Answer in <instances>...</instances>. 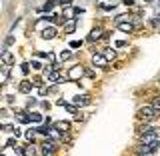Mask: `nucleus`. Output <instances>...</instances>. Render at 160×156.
I'll return each mask as SVG.
<instances>
[{
    "label": "nucleus",
    "mask_w": 160,
    "mask_h": 156,
    "mask_svg": "<svg viewBox=\"0 0 160 156\" xmlns=\"http://www.w3.org/2000/svg\"><path fill=\"white\" fill-rule=\"evenodd\" d=\"M90 102H92V100H90L88 94H78V96H74V104H76V106H88Z\"/></svg>",
    "instance_id": "obj_5"
},
{
    "label": "nucleus",
    "mask_w": 160,
    "mask_h": 156,
    "mask_svg": "<svg viewBox=\"0 0 160 156\" xmlns=\"http://www.w3.org/2000/svg\"><path fill=\"white\" fill-rule=\"evenodd\" d=\"M84 76V68L82 66H74V68H70V72H68V80H78V78H82Z\"/></svg>",
    "instance_id": "obj_4"
},
{
    "label": "nucleus",
    "mask_w": 160,
    "mask_h": 156,
    "mask_svg": "<svg viewBox=\"0 0 160 156\" xmlns=\"http://www.w3.org/2000/svg\"><path fill=\"white\" fill-rule=\"evenodd\" d=\"M54 128L58 130V132H70V122H66V120H58L56 124H54Z\"/></svg>",
    "instance_id": "obj_8"
},
{
    "label": "nucleus",
    "mask_w": 160,
    "mask_h": 156,
    "mask_svg": "<svg viewBox=\"0 0 160 156\" xmlns=\"http://www.w3.org/2000/svg\"><path fill=\"white\" fill-rule=\"evenodd\" d=\"M0 58H2V62H4V64H12V62H14V56H12V52H8V50H4V52H2V56H0Z\"/></svg>",
    "instance_id": "obj_15"
},
{
    "label": "nucleus",
    "mask_w": 160,
    "mask_h": 156,
    "mask_svg": "<svg viewBox=\"0 0 160 156\" xmlns=\"http://www.w3.org/2000/svg\"><path fill=\"white\" fill-rule=\"evenodd\" d=\"M66 110H68L70 114H76L78 112V110H76V104H66Z\"/></svg>",
    "instance_id": "obj_24"
},
{
    "label": "nucleus",
    "mask_w": 160,
    "mask_h": 156,
    "mask_svg": "<svg viewBox=\"0 0 160 156\" xmlns=\"http://www.w3.org/2000/svg\"><path fill=\"white\" fill-rule=\"evenodd\" d=\"M24 136H26L28 142H34V138H36V130H26V134H24Z\"/></svg>",
    "instance_id": "obj_20"
},
{
    "label": "nucleus",
    "mask_w": 160,
    "mask_h": 156,
    "mask_svg": "<svg viewBox=\"0 0 160 156\" xmlns=\"http://www.w3.org/2000/svg\"><path fill=\"white\" fill-rule=\"evenodd\" d=\"M122 46H126V42H124V40H118V42H116V48H122Z\"/></svg>",
    "instance_id": "obj_32"
},
{
    "label": "nucleus",
    "mask_w": 160,
    "mask_h": 156,
    "mask_svg": "<svg viewBox=\"0 0 160 156\" xmlns=\"http://www.w3.org/2000/svg\"><path fill=\"white\" fill-rule=\"evenodd\" d=\"M30 82H32V86H44V84H42V78H32V80H30Z\"/></svg>",
    "instance_id": "obj_23"
},
{
    "label": "nucleus",
    "mask_w": 160,
    "mask_h": 156,
    "mask_svg": "<svg viewBox=\"0 0 160 156\" xmlns=\"http://www.w3.org/2000/svg\"><path fill=\"white\" fill-rule=\"evenodd\" d=\"M14 116H16V120H18V122H22V124H28V122H30L28 112H22V110H20V112H16Z\"/></svg>",
    "instance_id": "obj_13"
},
{
    "label": "nucleus",
    "mask_w": 160,
    "mask_h": 156,
    "mask_svg": "<svg viewBox=\"0 0 160 156\" xmlns=\"http://www.w3.org/2000/svg\"><path fill=\"white\" fill-rule=\"evenodd\" d=\"M158 84H160V78H158Z\"/></svg>",
    "instance_id": "obj_37"
},
{
    "label": "nucleus",
    "mask_w": 160,
    "mask_h": 156,
    "mask_svg": "<svg viewBox=\"0 0 160 156\" xmlns=\"http://www.w3.org/2000/svg\"><path fill=\"white\" fill-rule=\"evenodd\" d=\"M18 90L22 94H28L30 90H32V82H30V80H22V82H20V86H18Z\"/></svg>",
    "instance_id": "obj_11"
},
{
    "label": "nucleus",
    "mask_w": 160,
    "mask_h": 156,
    "mask_svg": "<svg viewBox=\"0 0 160 156\" xmlns=\"http://www.w3.org/2000/svg\"><path fill=\"white\" fill-rule=\"evenodd\" d=\"M138 118L144 120V122H154V120L158 118V112L152 106H142L138 110Z\"/></svg>",
    "instance_id": "obj_1"
},
{
    "label": "nucleus",
    "mask_w": 160,
    "mask_h": 156,
    "mask_svg": "<svg viewBox=\"0 0 160 156\" xmlns=\"http://www.w3.org/2000/svg\"><path fill=\"white\" fill-rule=\"evenodd\" d=\"M104 58H106V60H114V58H116V50H112V48H104Z\"/></svg>",
    "instance_id": "obj_17"
},
{
    "label": "nucleus",
    "mask_w": 160,
    "mask_h": 156,
    "mask_svg": "<svg viewBox=\"0 0 160 156\" xmlns=\"http://www.w3.org/2000/svg\"><path fill=\"white\" fill-rule=\"evenodd\" d=\"M156 146H158V142H152V144L142 142L140 146H136V154H152V152H156Z\"/></svg>",
    "instance_id": "obj_2"
},
{
    "label": "nucleus",
    "mask_w": 160,
    "mask_h": 156,
    "mask_svg": "<svg viewBox=\"0 0 160 156\" xmlns=\"http://www.w3.org/2000/svg\"><path fill=\"white\" fill-rule=\"evenodd\" d=\"M46 76H48V82H58V80L62 78V72H60L58 68H52V70L46 74Z\"/></svg>",
    "instance_id": "obj_7"
},
{
    "label": "nucleus",
    "mask_w": 160,
    "mask_h": 156,
    "mask_svg": "<svg viewBox=\"0 0 160 156\" xmlns=\"http://www.w3.org/2000/svg\"><path fill=\"white\" fill-rule=\"evenodd\" d=\"M92 64L94 66H106L108 60L104 58V54H92Z\"/></svg>",
    "instance_id": "obj_6"
},
{
    "label": "nucleus",
    "mask_w": 160,
    "mask_h": 156,
    "mask_svg": "<svg viewBox=\"0 0 160 156\" xmlns=\"http://www.w3.org/2000/svg\"><path fill=\"white\" fill-rule=\"evenodd\" d=\"M42 152L44 156H52L56 152V144H54V140H44L42 142Z\"/></svg>",
    "instance_id": "obj_3"
},
{
    "label": "nucleus",
    "mask_w": 160,
    "mask_h": 156,
    "mask_svg": "<svg viewBox=\"0 0 160 156\" xmlns=\"http://www.w3.org/2000/svg\"><path fill=\"white\" fill-rule=\"evenodd\" d=\"M152 108L156 110V112H160V98H154L152 100Z\"/></svg>",
    "instance_id": "obj_22"
},
{
    "label": "nucleus",
    "mask_w": 160,
    "mask_h": 156,
    "mask_svg": "<svg viewBox=\"0 0 160 156\" xmlns=\"http://www.w3.org/2000/svg\"><path fill=\"white\" fill-rule=\"evenodd\" d=\"M118 28L122 30V32H128V34L134 30V26L130 24V20H122V22H118Z\"/></svg>",
    "instance_id": "obj_12"
},
{
    "label": "nucleus",
    "mask_w": 160,
    "mask_h": 156,
    "mask_svg": "<svg viewBox=\"0 0 160 156\" xmlns=\"http://www.w3.org/2000/svg\"><path fill=\"white\" fill-rule=\"evenodd\" d=\"M22 154L24 156H36V148L30 146V144H28V146H22Z\"/></svg>",
    "instance_id": "obj_16"
},
{
    "label": "nucleus",
    "mask_w": 160,
    "mask_h": 156,
    "mask_svg": "<svg viewBox=\"0 0 160 156\" xmlns=\"http://www.w3.org/2000/svg\"><path fill=\"white\" fill-rule=\"evenodd\" d=\"M20 70H22V74H28L30 72V64H20Z\"/></svg>",
    "instance_id": "obj_26"
},
{
    "label": "nucleus",
    "mask_w": 160,
    "mask_h": 156,
    "mask_svg": "<svg viewBox=\"0 0 160 156\" xmlns=\"http://www.w3.org/2000/svg\"><path fill=\"white\" fill-rule=\"evenodd\" d=\"M0 90H2V84H0Z\"/></svg>",
    "instance_id": "obj_36"
},
{
    "label": "nucleus",
    "mask_w": 160,
    "mask_h": 156,
    "mask_svg": "<svg viewBox=\"0 0 160 156\" xmlns=\"http://www.w3.org/2000/svg\"><path fill=\"white\" fill-rule=\"evenodd\" d=\"M74 120H76V122H82V120H86V116L80 114V112H76V114H74Z\"/></svg>",
    "instance_id": "obj_27"
},
{
    "label": "nucleus",
    "mask_w": 160,
    "mask_h": 156,
    "mask_svg": "<svg viewBox=\"0 0 160 156\" xmlns=\"http://www.w3.org/2000/svg\"><path fill=\"white\" fill-rule=\"evenodd\" d=\"M52 8H54V2H52V0H48V2L44 4V8H42V10H44V12H50Z\"/></svg>",
    "instance_id": "obj_21"
},
{
    "label": "nucleus",
    "mask_w": 160,
    "mask_h": 156,
    "mask_svg": "<svg viewBox=\"0 0 160 156\" xmlns=\"http://www.w3.org/2000/svg\"><path fill=\"white\" fill-rule=\"evenodd\" d=\"M114 6H116L114 2H104V4H102V8H104V10H112Z\"/></svg>",
    "instance_id": "obj_28"
},
{
    "label": "nucleus",
    "mask_w": 160,
    "mask_h": 156,
    "mask_svg": "<svg viewBox=\"0 0 160 156\" xmlns=\"http://www.w3.org/2000/svg\"><path fill=\"white\" fill-rule=\"evenodd\" d=\"M4 130H6V132H14V126H12V124H6Z\"/></svg>",
    "instance_id": "obj_31"
},
{
    "label": "nucleus",
    "mask_w": 160,
    "mask_h": 156,
    "mask_svg": "<svg viewBox=\"0 0 160 156\" xmlns=\"http://www.w3.org/2000/svg\"><path fill=\"white\" fill-rule=\"evenodd\" d=\"M68 58H70V52L68 50H62V52H60V60L64 62V60H68Z\"/></svg>",
    "instance_id": "obj_25"
},
{
    "label": "nucleus",
    "mask_w": 160,
    "mask_h": 156,
    "mask_svg": "<svg viewBox=\"0 0 160 156\" xmlns=\"http://www.w3.org/2000/svg\"><path fill=\"white\" fill-rule=\"evenodd\" d=\"M30 66H32L34 70H40V68H42V64H40L38 60H32V64H30Z\"/></svg>",
    "instance_id": "obj_29"
},
{
    "label": "nucleus",
    "mask_w": 160,
    "mask_h": 156,
    "mask_svg": "<svg viewBox=\"0 0 160 156\" xmlns=\"http://www.w3.org/2000/svg\"><path fill=\"white\" fill-rule=\"evenodd\" d=\"M50 130H52V128H50V124H46V126H38V128H36V132L44 134V136H48V134H50Z\"/></svg>",
    "instance_id": "obj_19"
},
{
    "label": "nucleus",
    "mask_w": 160,
    "mask_h": 156,
    "mask_svg": "<svg viewBox=\"0 0 160 156\" xmlns=\"http://www.w3.org/2000/svg\"><path fill=\"white\" fill-rule=\"evenodd\" d=\"M74 30H76V18H70L66 24H64V32L66 34H72Z\"/></svg>",
    "instance_id": "obj_10"
},
{
    "label": "nucleus",
    "mask_w": 160,
    "mask_h": 156,
    "mask_svg": "<svg viewBox=\"0 0 160 156\" xmlns=\"http://www.w3.org/2000/svg\"><path fill=\"white\" fill-rule=\"evenodd\" d=\"M34 104H36V98H32V100H28V108H32Z\"/></svg>",
    "instance_id": "obj_33"
},
{
    "label": "nucleus",
    "mask_w": 160,
    "mask_h": 156,
    "mask_svg": "<svg viewBox=\"0 0 160 156\" xmlns=\"http://www.w3.org/2000/svg\"><path fill=\"white\" fill-rule=\"evenodd\" d=\"M80 44H82L80 40H72V42H70V48H80Z\"/></svg>",
    "instance_id": "obj_30"
},
{
    "label": "nucleus",
    "mask_w": 160,
    "mask_h": 156,
    "mask_svg": "<svg viewBox=\"0 0 160 156\" xmlns=\"http://www.w3.org/2000/svg\"><path fill=\"white\" fill-rule=\"evenodd\" d=\"M144 2H154V0H144Z\"/></svg>",
    "instance_id": "obj_35"
},
{
    "label": "nucleus",
    "mask_w": 160,
    "mask_h": 156,
    "mask_svg": "<svg viewBox=\"0 0 160 156\" xmlns=\"http://www.w3.org/2000/svg\"><path fill=\"white\" fill-rule=\"evenodd\" d=\"M124 4H126V6H132V4H134V0H124Z\"/></svg>",
    "instance_id": "obj_34"
},
{
    "label": "nucleus",
    "mask_w": 160,
    "mask_h": 156,
    "mask_svg": "<svg viewBox=\"0 0 160 156\" xmlns=\"http://www.w3.org/2000/svg\"><path fill=\"white\" fill-rule=\"evenodd\" d=\"M54 36H56V28H54V26H46V28L42 30V38L44 40H50V38H54Z\"/></svg>",
    "instance_id": "obj_9"
},
{
    "label": "nucleus",
    "mask_w": 160,
    "mask_h": 156,
    "mask_svg": "<svg viewBox=\"0 0 160 156\" xmlns=\"http://www.w3.org/2000/svg\"><path fill=\"white\" fill-rule=\"evenodd\" d=\"M100 36H102V28H94L88 36V42H94V40H98Z\"/></svg>",
    "instance_id": "obj_14"
},
{
    "label": "nucleus",
    "mask_w": 160,
    "mask_h": 156,
    "mask_svg": "<svg viewBox=\"0 0 160 156\" xmlns=\"http://www.w3.org/2000/svg\"><path fill=\"white\" fill-rule=\"evenodd\" d=\"M158 18H160V14H158Z\"/></svg>",
    "instance_id": "obj_38"
},
{
    "label": "nucleus",
    "mask_w": 160,
    "mask_h": 156,
    "mask_svg": "<svg viewBox=\"0 0 160 156\" xmlns=\"http://www.w3.org/2000/svg\"><path fill=\"white\" fill-rule=\"evenodd\" d=\"M28 116H30V122H42V114H38V112H30L28 114Z\"/></svg>",
    "instance_id": "obj_18"
}]
</instances>
